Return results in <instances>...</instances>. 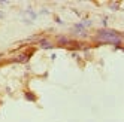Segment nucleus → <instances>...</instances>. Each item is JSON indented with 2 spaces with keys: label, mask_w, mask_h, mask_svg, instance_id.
<instances>
[{
  "label": "nucleus",
  "mask_w": 124,
  "mask_h": 122,
  "mask_svg": "<svg viewBox=\"0 0 124 122\" xmlns=\"http://www.w3.org/2000/svg\"><path fill=\"white\" fill-rule=\"evenodd\" d=\"M99 34H100V39H103V40H106V42L115 43V45H118V43H120V37H118V34L115 33V31L102 30V31H99Z\"/></svg>",
  "instance_id": "f257e3e1"
}]
</instances>
